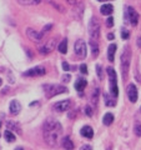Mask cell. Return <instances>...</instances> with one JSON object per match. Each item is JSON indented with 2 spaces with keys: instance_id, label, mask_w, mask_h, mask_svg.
Returning <instances> with one entry per match:
<instances>
[{
  "instance_id": "cell-13",
  "label": "cell",
  "mask_w": 141,
  "mask_h": 150,
  "mask_svg": "<svg viewBox=\"0 0 141 150\" xmlns=\"http://www.w3.org/2000/svg\"><path fill=\"white\" fill-rule=\"evenodd\" d=\"M81 135L82 137H85V138H87V139H91L92 137H94V130H92V128L91 126H84V128L81 129Z\"/></svg>"
},
{
  "instance_id": "cell-18",
  "label": "cell",
  "mask_w": 141,
  "mask_h": 150,
  "mask_svg": "<svg viewBox=\"0 0 141 150\" xmlns=\"http://www.w3.org/2000/svg\"><path fill=\"white\" fill-rule=\"evenodd\" d=\"M6 125H8V130H15V131H18V133H21V129H20V126H19L15 121H8L6 123Z\"/></svg>"
},
{
  "instance_id": "cell-1",
  "label": "cell",
  "mask_w": 141,
  "mask_h": 150,
  "mask_svg": "<svg viewBox=\"0 0 141 150\" xmlns=\"http://www.w3.org/2000/svg\"><path fill=\"white\" fill-rule=\"evenodd\" d=\"M63 134V126L58 120L53 118L46 119L43 126V135L45 143L50 145V146H55L58 144L60 137Z\"/></svg>"
},
{
  "instance_id": "cell-27",
  "label": "cell",
  "mask_w": 141,
  "mask_h": 150,
  "mask_svg": "<svg viewBox=\"0 0 141 150\" xmlns=\"http://www.w3.org/2000/svg\"><path fill=\"white\" fill-rule=\"evenodd\" d=\"M96 73H97V75H99V79H100V80H102V71H101V67L100 65H96Z\"/></svg>"
},
{
  "instance_id": "cell-8",
  "label": "cell",
  "mask_w": 141,
  "mask_h": 150,
  "mask_svg": "<svg viewBox=\"0 0 141 150\" xmlns=\"http://www.w3.org/2000/svg\"><path fill=\"white\" fill-rule=\"evenodd\" d=\"M45 73H46V69L44 67H35L25 71L24 76H41V75H45Z\"/></svg>"
},
{
  "instance_id": "cell-38",
  "label": "cell",
  "mask_w": 141,
  "mask_h": 150,
  "mask_svg": "<svg viewBox=\"0 0 141 150\" xmlns=\"http://www.w3.org/2000/svg\"><path fill=\"white\" fill-rule=\"evenodd\" d=\"M15 150H24V149H23V148H16Z\"/></svg>"
},
{
  "instance_id": "cell-12",
  "label": "cell",
  "mask_w": 141,
  "mask_h": 150,
  "mask_svg": "<svg viewBox=\"0 0 141 150\" xmlns=\"http://www.w3.org/2000/svg\"><path fill=\"white\" fill-rule=\"evenodd\" d=\"M128 96L131 103H136V100H137V89L134 84H130L128 86Z\"/></svg>"
},
{
  "instance_id": "cell-34",
  "label": "cell",
  "mask_w": 141,
  "mask_h": 150,
  "mask_svg": "<svg viewBox=\"0 0 141 150\" xmlns=\"http://www.w3.org/2000/svg\"><path fill=\"white\" fill-rule=\"evenodd\" d=\"M50 29H51V25H46V26L44 28V29H43V31H41V34H43V35H44V34H45V33H46V31H48V30H50Z\"/></svg>"
},
{
  "instance_id": "cell-19",
  "label": "cell",
  "mask_w": 141,
  "mask_h": 150,
  "mask_svg": "<svg viewBox=\"0 0 141 150\" xmlns=\"http://www.w3.org/2000/svg\"><path fill=\"white\" fill-rule=\"evenodd\" d=\"M63 146H64V149H66V150H73L74 149V143L71 142V139L70 138H65L63 140Z\"/></svg>"
},
{
  "instance_id": "cell-9",
  "label": "cell",
  "mask_w": 141,
  "mask_h": 150,
  "mask_svg": "<svg viewBox=\"0 0 141 150\" xmlns=\"http://www.w3.org/2000/svg\"><path fill=\"white\" fill-rule=\"evenodd\" d=\"M70 108H71V101L70 100H61V101H58L56 104H54L53 109L55 111L63 112V111H68Z\"/></svg>"
},
{
  "instance_id": "cell-17",
  "label": "cell",
  "mask_w": 141,
  "mask_h": 150,
  "mask_svg": "<svg viewBox=\"0 0 141 150\" xmlns=\"http://www.w3.org/2000/svg\"><path fill=\"white\" fill-rule=\"evenodd\" d=\"M115 51H116V45L115 44H110L109 49H107V58H109V62H114Z\"/></svg>"
},
{
  "instance_id": "cell-31",
  "label": "cell",
  "mask_w": 141,
  "mask_h": 150,
  "mask_svg": "<svg viewBox=\"0 0 141 150\" xmlns=\"http://www.w3.org/2000/svg\"><path fill=\"white\" fill-rule=\"evenodd\" d=\"M80 70H81L82 74H87V67L85 64H81V67H80Z\"/></svg>"
},
{
  "instance_id": "cell-30",
  "label": "cell",
  "mask_w": 141,
  "mask_h": 150,
  "mask_svg": "<svg viewBox=\"0 0 141 150\" xmlns=\"http://www.w3.org/2000/svg\"><path fill=\"white\" fill-rule=\"evenodd\" d=\"M121 36H123V39H129V36H130L129 31H126V30H123V31H121Z\"/></svg>"
},
{
  "instance_id": "cell-21",
  "label": "cell",
  "mask_w": 141,
  "mask_h": 150,
  "mask_svg": "<svg viewBox=\"0 0 141 150\" xmlns=\"http://www.w3.org/2000/svg\"><path fill=\"white\" fill-rule=\"evenodd\" d=\"M58 49H59V51L61 54H65L68 51V40L66 39H64L61 43L59 44V46H58Z\"/></svg>"
},
{
  "instance_id": "cell-25",
  "label": "cell",
  "mask_w": 141,
  "mask_h": 150,
  "mask_svg": "<svg viewBox=\"0 0 141 150\" xmlns=\"http://www.w3.org/2000/svg\"><path fill=\"white\" fill-rule=\"evenodd\" d=\"M97 98H99V89H94L92 95H91V101H92V104H96V103H97Z\"/></svg>"
},
{
  "instance_id": "cell-40",
  "label": "cell",
  "mask_w": 141,
  "mask_h": 150,
  "mask_svg": "<svg viewBox=\"0 0 141 150\" xmlns=\"http://www.w3.org/2000/svg\"><path fill=\"white\" fill-rule=\"evenodd\" d=\"M109 150H110V149H109Z\"/></svg>"
},
{
  "instance_id": "cell-2",
  "label": "cell",
  "mask_w": 141,
  "mask_h": 150,
  "mask_svg": "<svg viewBox=\"0 0 141 150\" xmlns=\"http://www.w3.org/2000/svg\"><path fill=\"white\" fill-rule=\"evenodd\" d=\"M130 62H131V49H130V46H125L123 54H121V71H123L124 79L128 78Z\"/></svg>"
},
{
  "instance_id": "cell-16",
  "label": "cell",
  "mask_w": 141,
  "mask_h": 150,
  "mask_svg": "<svg viewBox=\"0 0 141 150\" xmlns=\"http://www.w3.org/2000/svg\"><path fill=\"white\" fill-rule=\"evenodd\" d=\"M100 11H101L102 15H110V14L114 11V8H112L111 4H104V5L101 6Z\"/></svg>"
},
{
  "instance_id": "cell-3",
  "label": "cell",
  "mask_w": 141,
  "mask_h": 150,
  "mask_svg": "<svg viewBox=\"0 0 141 150\" xmlns=\"http://www.w3.org/2000/svg\"><path fill=\"white\" fill-rule=\"evenodd\" d=\"M44 90H45V96L50 99L58 94H63L65 91H68L66 86L64 85H58V84H45L44 85Z\"/></svg>"
},
{
  "instance_id": "cell-5",
  "label": "cell",
  "mask_w": 141,
  "mask_h": 150,
  "mask_svg": "<svg viewBox=\"0 0 141 150\" xmlns=\"http://www.w3.org/2000/svg\"><path fill=\"white\" fill-rule=\"evenodd\" d=\"M107 75L110 80V91L112 96L119 95V88H117V80H116V73L112 68H107Z\"/></svg>"
},
{
  "instance_id": "cell-10",
  "label": "cell",
  "mask_w": 141,
  "mask_h": 150,
  "mask_svg": "<svg viewBox=\"0 0 141 150\" xmlns=\"http://www.w3.org/2000/svg\"><path fill=\"white\" fill-rule=\"evenodd\" d=\"M55 44H56V40L55 39H50V40H48L46 43H44L43 45H40V53L41 54H49L50 51H53L54 50V48H55Z\"/></svg>"
},
{
  "instance_id": "cell-33",
  "label": "cell",
  "mask_w": 141,
  "mask_h": 150,
  "mask_svg": "<svg viewBox=\"0 0 141 150\" xmlns=\"http://www.w3.org/2000/svg\"><path fill=\"white\" fill-rule=\"evenodd\" d=\"M70 79H71V76H70L69 74H66V75H64V76H63V80H64L65 83H68V81L70 80Z\"/></svg>"
},
{
  "instance_id": "cell-28",
  "label": "cell",
  "mask_w": 141,
  "mask_h": 150,
  "mask_svg": "<svg viewBox=\"0 0 141 150\" xmlns=\"http://www.w3.org/2000/svg\"><path fill=\"white\" fill-rule=\"evenodd\" d=\"M112 25H114V18H107V20H106V26L107 28H111Z\"/></svg>"
},
{
  "instance_id": "cell-32",
  "label": "cell",
  "mask_w": 141,
  "mask_h": 150,
  "mask_svg": "<svg viewBox=\"0 0 141 150\" xmlns=\"http://www.w3.org/2000/svg\"><path fill=\"white\" fill-rule=\"evenodd\" d=\"M63 69L65 70V71H69V69H70V67H69V64H68L66 62H63Z\"/></svg>"
},
{
  "instance_id": "cell-35",
  "label": "cell",
  "mask_w": 141,
  "mask_h": 150,
  "mask_svg": "<svg viewBox=\"0 0 141 150\" xmlns=\"http://www.w3.org/2000/svg\"><path fill=\"white\" fill-rule=\"evenodd\" d=\"M81 150H92L90 145H84V146H81Z\"/></svg>"
},
{
  "instance_id": "cell-26",
  "label": "cell",
  "mask_w": 141,
  "mask_h": 150,
  "mask_svg": "<svg viewBox=\"0 0 141 150\" xmlns=\"http://www.w3.org/2000/svg\"><path fill=\"white\" fill-rule=\"evenodd\" d=\"M134 131L137 137H141V124L140 123H136L134 126Z\"/></svg>"
},
{
  "instance_id": "cell-4",
  "label": "cell",
  "mask_w": 141,
  "mask_h": 150,
  "mask_svg": "<svg viewBox=\"0 0 141 150\" xmlns=\"http://www.w3.org/2000/svg\"><path fill=\"white\" fill-rule=\"evenodd\" d=\"M89 34L92 41H96L100 36V24L95 16L91 18V20L89 21Z\"/></svg>"
},
{
  "instance_id": "cell-22",
  "label": "cell",
  "mask_w": 141,
  "mask_h": 150,
  "mask_svg": "<svg viewBox=\"0 0 141 150\" xmlns=\"http://www.w3.org/2000/svg\"><path fill=\"white\" fill-rule=\"evenodd\" d=\"M4 137H5V139L8 140L9 143H13V142H15V135H14L10 130H6L5 133H4Z\"/></svg>"
},
{
  "instance_id": "cell-6",
  "label": "cell",
  "mask_w": 141,
  "mask_h": 150,
  "mask_svg": "<svg viewBox=\"0 0 141 150\" xmlns=\"http://www.w3.org/2000/svg\"><path fill=\"white\" fill-rule=\"evenodd\" d=\"M75 54L78 55V58L80 59H84L87 54V48H86V44L84 40H78L76 43H75Z\"/></svg>"
},
{
  "instance_id": "cell-7",
  "label": "cell",
  "mask_w": 141,
  "mask_h": 150,
  "mask_svg": "<svg viewBox=\"0 0 141 150\" xmlns=\"http://www.w3.org/2000/svg\"><path fill=\"white\" fill-rule=\"evenodd\" d=\"M126 19L130 21L131 25H136L139 20V15L135 11V9L133 6H126Z\"/></svg>"
},
{
  "instance_id": "cell-36",
  "label": "cell",
  "mask_w": 141,
  "mask_h": 150,
  "mask_svg": "<svg viewBox=\"0 0 141 150\" xmlns=\"http://www.w3.org/2000/svg\"><path fill=\"white\" fill-rule=\"evenodd\" d=\"M107 38H109L110 40H112V39H114V34H109V35H107Z\"/></svg>"
},
{
  "instance_id": "cell-11",
  "label": "cell",
  "mask_w": 141,
  "mask_h": 150,
  "mask_svg": "<svg viewBox=\"0 0 141 150\" xmlns=\"http://www.w3.org/2000/svg\"><path fill=\"white\" fill-rule=\"evenodd\" d=\"M26 35L29 36L31 40L36 41V43H40L41 39H43V36H44L43 34H41V33L36 31V30H34V29H26Z\"/></svg>"
},
{
  "instance_id": "cell-15",
  "label": "cell",
  "mask_w": 141,
  "mask_h": 150,
  "mask_svg": "<svg viewBox=\"0 0 141 150\" xmlns=\"http://www.w3.org/2000/svg\"><path fill=\"white\" fill-rule=\"evenodd\" d=\"M86 84H87V81L85 80V79H78V81L75 83V89H76L79 93H81L84 89H85Z\"/></svg>"
},
{
  "instance_id": "cell-24",
  "label": "cell",
  "mask_w": 141,
  "mask_h": 150,
  "mask_svg": "<svg viewBox=\"0 0 141 150\" xmlns=\"http://www.w3.org/2000/svg\"><path fill=\"white\" fill-rule=\"evenodd\" d=\"M104 98H105V103H106V105H107V106H115V104H116L115 100H114V99H111V98L107 95V94H105Z\"/></svg>"
},
{
  "instance_id": "cell-14",
  "label": "cell",
  "mask_w": 141,
  "mask_h": 150,
  "mask_svg": "<svg viewBox=\"0 0 141 150\" xmlns=\"http://www.w3.org/2000/svg\"><path fill=\"white\" fill-rule=\"evenodd\" d=\"M21 110V105H20V103L19 101H16V100H13L11 103H10V112L11 114H18L19 111Z\"/></svg>"
},
{
  "instance_id": "cell-20",
  "label": "cell",
  "mask_w": 141,
  "mask_h": 150,
  "mask_svg": "<svg viewBox=\"0 0 141 150\" xmlns=\"http://www.w3.org/2000/svg\"><path fill=\"white\" fill-rule=\"evenodd\" d=\"M112 121H114V115H112L111 112H107V114H105L104 119H102V123H104L105 125H111Z\"/></svg>"
},
{
  "instance_id": "cell-37",
  "label": "cell",
  "mask_w": 141,
  "mask_h": 150,
  "mask_svg": "<svg viewBox=\"0 0 141 150\" xmlns=\"http://www.w3.org/2000/svg\"><path fill=\"white\" fill-rule=\"evenodd\" d=\"M137 45L141 48V38H139V39H137Z\"/></svg>"
},
{
  "instance_id": "cell-29",
  "label": "cell",
  "mask_w": 141,
  "mask_h": 150,
  "mask_svg": "<svg viewBox=\"0 0 141 150\" xmlns=\"http://www.w3.org/2000/svg\"><path fill=\"white\" fill-rule=\"evenodd\" d=\"M85 114L87 115V116H91L92 115V110H91V108L90 106H85Z\"/></svg>"
},
{
  "instance_id": "cell-23",
  "label": "cell",
  "mask_w": 141,
  "mask_h": 150,
  "mask_svg": "<svg viewBox=\"0 0 141 150\" xmlns=\"http://www.w3.org/2000/svg\"><path fill=\"white\" fill-rule=\"evenodd\" d=\"M90 46H91V50H92V55L96 56L99 54V46H97V43L96 41H90Z\"/></svg>"
},
{
  "instance_id": "cell-39",
  "label": "cell",
  "mask_w": 141,
  "mask_h": 150,
  "mask_svg": "<svg viewBox=\"0 0 141 150\" xmlns=\"http://www.w3.org/2000/svg\"><path fill=\"white\" fill-rule=\"evenodd\" d=\"M1 83H3V81H1V79H0V86H1Z\"/></svg>"
}]
</instances>
